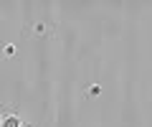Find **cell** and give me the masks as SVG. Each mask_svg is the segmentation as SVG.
<instances>
[{"label": "cell", "instance_id": "cell-1", "mask_svg": "<svg viewBox=\"0 0 152 127\" xmlns=\"http://www.w3.org/2000/svg\"><path fill=\"white\" fill-rule=\"evenodd\" d=\"M0 127H23V125H20V120H18L15 115H5V117H3V125H0Z\"/></svg>", "mask_w": 152, "mask_h": 127}, {"label": "cell", "instance_id": "cell-2", "mask_svg": "<svg viewBox=\"0 0 152 127\" xmlns=\"http://www.w3.org/2000/svg\"><path fill=\"white\" fill-rule=\"evenodd\" d=\"M0 125H3V115H0Z\"/></svg>", "mask_w": 152, "mask_h": 127}]
</instances>
